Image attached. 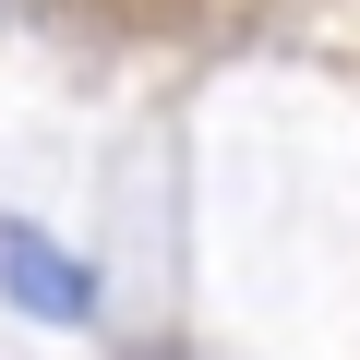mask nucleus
<instances>
[{
    "label": "nucleus",
    "instance_id": "nucleus-1",
    "mask_svg": "<svg viewBox=\"0 0 360 360\" xmlns=\"http://www.w3.org/2000/svg\"><path fill=\"white\" fill-rule=\"evenodd\" d=\"M0 300H25L37 324H84L96 312V276L49 240V229H25V217H0Z\"/></svg>",
    "mask_w": 360,
    "mask_h": 360
}]
</instances>
